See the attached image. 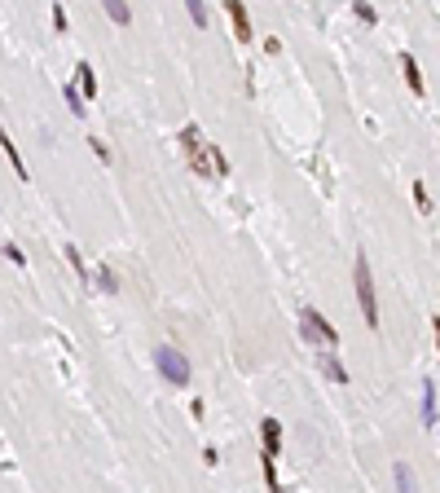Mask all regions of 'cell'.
Wrapping results in <instances>:
<instances>
[{"label":"cell","mask_w":440,"mask_h":493,"mask_svg":"<svg viewBox=\"0 0 440 493\" xmlns=\"http://www.w3.org/2000/svg\"><path fill=\"white\" fill-rule=\"evenodd\" d=\"M357 300H361V317H366V326L374 330L379 326V300H374V278H370V265H366V255H357Z\"/></svg>","instance_id":"1"},{"label":"cell","mask_w":440,"mask_h":493,"mask_svg":"<svg viewBox=\"0 0 440 493\" xmlns=\"http://www.w3.org/2000/svg\"><path fill=\"white\" fill-rule=\"evenodd\" d=\"M154 366H159V375H163L172 387H185V383H190V361H185V352L172 348V344H163L159 352H154Z\"/></svg>","instance_id":"2"},{"label":"cell","mask_w":440,"mask_h":493,"mask_svg":"<svg viewBox=\"0 0 440 493\" xmlns=\"http://www.w3.org/2000/svg\"><path fill=\"white\" fill-rule=\"evenodd\" d=\"M300 335H304L308 344H326V348L339 344V330H334L317 308H300Z\"/></svg>","instance_id":"3"},{"label":"cell","mask_w":440,"mask_h":493,"mask_svg":"<svg viewBox=\"0 0 440 493\" xmlns=\"http://www.w3.org/2000/svg\"><path fill=\"white\" fill-rule=\"evenodd\" d=\"M260 436H265V484L277 489V454H282V423L277 419H265L260 423Z\"/></svg>","instance_id":"4"},{"label":"cell","mask_w":440,"mask_h":493,"mask_svg":"<svg viewBox=\"0 0 440 493\" xmlns=\"http://www.w3.org/2000/svg\"><path fill=\"white\" fill-rule=\"evenodd\" d=\"M190 163H194V172H203V176H225V172H229L225 154H220L216 146H203V141L190 150Z\"/></svg>","instance_id":"5"},{"label":"cell","mask_w":440,"mask_h":493,"mask_svg":"<svg viewBox=\"0 0 440 493\" xmlns=\"http://www.w3.org/2000/svg\"><path fill=\"white\" fill-rule=\"evenodd\" d=\"M225 9H229V18H234V36L247 44V40H251V18H247V5H242V0H225Z\"/></svg>","instance_id":"6"},{"label":"cell","mask_w":440,"mask_h":493,"mask_svg":"<svg viewBox=\"0 0 440 493\" xmlns=\"http://www.w3.org/2000/svg\"><path fill=\"white\" fill-rule=\"evenodd\" d=\"M401 71H405V84L414 88V97H423V93H427V84H423V71H419V62H414V58L405 54V58H401Z\"/></svg>","instance_id":"7"},{"label":"cell","mask_w":440,"mask_h":493,"mask_svg":"<svg viewBox=\"0 0 440 493\" xmlns=\"http://www.w3.org/2000/svg\"><path fill=\"white\" fill-rule=\"evenodd\" d=\"M0 146H5V154H9V163H14V172H18L22 181H27L31 172H27V163H22V154H18V146H14V137L5 133V128H0Z\"/></svg>","instance_id":"8"},{"label":"cell","mask_w":440,"mask_h":493,"mask_svg":"<svg viewBox=\"0 0 440 493\" xmlns=\"http://www.w3.org/2000/svg\"><path fill=\"white\" fill-rule=\"evenodd\" d=\"M101 9L111 14L115 27H128V22H133V14H128V0H101Z\"/></svg>","instance_id":"9"},{"label":"cell","mask_w":440,"mask_h":493,"mask_svg":"<svg viewBox=\"0 0 440 493\" xmlns=\"http://www.w3.org/2000/svg\"><path fill=\"white\" fill-rule=\"evenodd\" d=\"M75 84H80V93L93 101V93H97V75H93V66H88V62H80V75H75Z\"/></svg>","instance_id":"10"},{"label":"cell","mask_w":440,"mask_h":493,"mask_svg":"<svg viewBox=\"0 0 440 493\" xmlns=\"http://www.w3.org/2000/svg\"><path fill=\"white\" fill-rule=\"evenodd\" d=\"M423 423H436V383H423Z\"/></svg>","instance_id":"11"},{"label":"cell","mask_w":440,"mask_h":493,"mask_svg":"<svg viewBox=\"0 0 440 493\" xmlns=\"http://www.w3.org/2000/svg\"><path fill=\"white\" fill-rule=\"evenodd\" d=\"M322 370L334 379V383H348V370L339 366V357H330V352H322Z\"/></svg>","instance_id":"12"},{"label":"cell","mask_w":440,"mask_h":493,"mask_svg":"<svg viewBox=\"0 0 440 493\" xmlns=\"http://www.w3.org/2000/svg\"><path fill=\"white\" fill-rule=\"evenodd\" d=\"M352 14H357L361 22H370V27L379 22V14H374V5H370V0H352Z\"/></svg>","instance_id":"13"},{"label":"cell","mask_w":440,"mask_h":493,"mask_svg":"<svg viewBox=\"0 0 440 493\" xmlns=\"http://www.w3.org/2000/svg\"><path fill=\"white\" fill-rule=\"evenodd\" d=\"M185 9L194 18V27H207V5H203V0H185Z\"/></svg>","instance_id":"14"},{"label":"cell","mask_w":440,"mask_h":493,"mask_svg":"<svg viewBox=\"0 0 440 493\" xmlns=\"http://www.w3.org/2000/svg\"><path fill=\"white\" fill-rule=\"evenodd\" d=\"M392 476H396V484H401V489H414V484H419V480H414V472H409L405 462H396V467H392Z\"/></svg>","instance_id":"15"},{"label":"cell","mask_w":440,"mask_h":493,"mask_svg":"<svg viewBox=\"0 0 440 493\" xmlns=\"http://www.w3.org/2000/svg\"><path fill=\"white\" fill-rule=\"evenodd\" d=\"M66 101H71L75 115H84V93H80V84H66Z\"/></svg>","instance_id":"16"},{"label":"cell","mask_w":440,"mask_h":493,"mask_svg":"<svg viewBox=\"0 0 440 493\" xmlns=\"http://www.w3.org/2000/svg\"><path fill=\"white\" fill-rule=\"evenodd\" d=\"M66 260L75 265V273H80V278H84V287H88V265L80 260V251H75V247H66Z\"/></svg>","instance_id":"17"},{"label":"cell","mask_w":440,"mask_h":493,"mask_svg":"<svg viewBox=\"0 0 440 493\" xmlns=\"http://www.w3.org/2000/svg\"><path fill=\"white\" fill-rule=\"evenodd\" d=\"M97 287H101V291H119V282H115L111 269H97Z\"/></svg>","instance_id":"18"},{"label":"cell","mask_w":440,"mask_h":493,"mask_svg":"<svg viewBox=\"0 0 440 493\" xmlns=\"http://www.w3.org/2000/svg\"><path fill=\"white\" fill-rule=\"evenodd\" d=\"M198 141H203V133H198V128L190 123V128H185V133H180V146H185V150H194Z\"/></svg>","instance_id":"19"},{"label":"cell","mask_w":440,"mask_h":493,"mask_svg":"<svg viewBox=\"0 0 440 493\" xmlns=\"http://www.w3.org/2000/svg\"><path fill=\"white\" fill-rule=\"evenodd\" d=\"M414 203H419V212H431V198H427L423 185H414Z\"/></svg>","instance_id":"20"},{"label":"cell","mask_w":440,"mask_h":493,"mask_svg":"<svg viewBox=\"0 0 440 493\" xmlns=\"http://www.w3.org/2000/svg\"><path fill=\"white\" fill-rule=\"evenodd\" d=\"M53 31H66V9L53 5Z\"/></svg>","instance_id":"21"},{"label":"cell","mask_w":440,"mask_h":493,"mask_svg":"<svg viewBox=\"0 0 440 493\" xmlns=\"http://www.w3.org/2000/svg\"><path fill=\"white\" fill-rule=\"evenodd\" d=\"M5 255H9V260H14V265H27V255H22V251H18V247H14V243H9V247H5Z\"/></svg>","instance_id":"22"},{"label":"cell","mask_w":440,"mask_h":493,"mask_svg":"<svg viewBox=\"0 0 440 493\" xmlns=\"http://www.w3.org/2000/svg\"><path fill=\"white\" fill-rule=\"evenodd\" d=\"M436 344H440V317H436Z\"/></svg>","instance_id":"23"}]
</instances>
